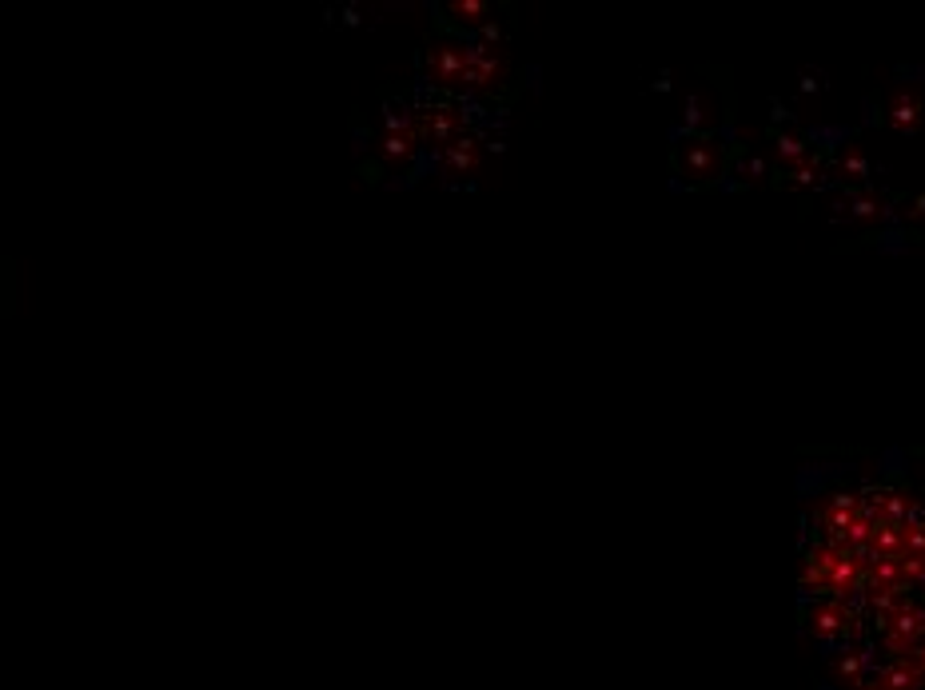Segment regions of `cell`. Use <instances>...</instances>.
I'll use <instances>...</instances> for the list:
<instances>
[{"label":"cell","instance_id":"2","mask_svg":"<svg viewBox=\"0 0 925 690\" xmlns=\"http://www.w3.org/2000/svg\"><path fill=\"white\" fill-rule=\"evenodd\" d=\"M862 603H838V599H822L814 611H810V631L826 643H838V639H858L862 635Z\"/></svg>","mask_w":925,"mask_h":690},{"label":"cell","instance_id":"4","mask_svg":"<svg viewBox=\"0 0 925 690\" xmlns=\"http://www.w3.org/2000/svg\"><path fill=\"white\" fill-rule=\"evenodd\" d=\"M922 675L910 659H890L882 671H874L858 690H922Z\"/></svg>","mask_w":925,"mask_h":690},{"label":"cell","instance_id":"3","mask_svg":"<svg viewBox=\"0 0 925 690\" xmlns=\"http://www.w3.org/2000/svg\"><path fill=\"white\" fill-rule=\"evenodd\" d=\"M858 507H862V495L834 491V495L818 507V531H822V539H826V543H846V531H850Z\"/></svg>","mask_w":925,"mask_h":690},{"label":"cell","instance_id":"6","mask_svg":"<svg viewBox=\"0 0 925 690\" xmlns=\"http://www.w3.org/2000/svg\"><path fill=\"white\" fill-rule=\"evenodd\" d=\"M910 663L918 667V675H922V679H925V639H922V643H918V647H914V655H910Z\"/></svg>","mask_w":925,"mask_h":690},{"label":"cell","instance_id":"1","mask_svg":"<svg viewBox=\"0 0 925 690\" xmlns=\"http://www.w3.org/2000/svg\"><path fill=\"white\" fill-rule=\"evenodd\" d=\"M866 583V563L846 547V543H814L806 555V571H802V587L818 591L826 599L838 603H858Z\"/></svg>","mask_w":925,"mask_h":690},{"label":"cell","instance_id":"5","mask_svg":"<svg viewBox=\"0 0 925 690\" xmlns=\"http://www.w3.org/2000/svg\"><path fill=\"white\" fill-rule=\"evenodd\" d=\"M834 675L846 683V687H862L870 679V647H850L834 659Z\"/></svg>","mask_w":925,"mask_h":690}]
</instances>
